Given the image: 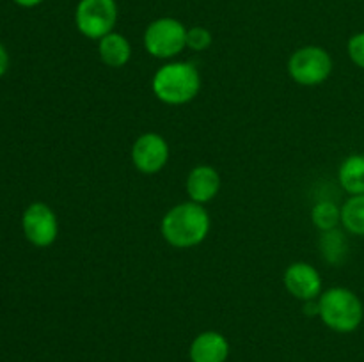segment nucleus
Instances as JSON below:
<instances>
[{"label":"nucleus","instance_id":"1","mask_svg":"<svg viewBox=\"0 0 364 362\" xmlns=\"http://www.w3.org/2000/svg\"><path fill=\"white\" fill-rule=\"evenodd\" d=\"M212 219L205 204L185 201L173 206L160 222L162 238L174 248H192L206 240Z\"/></svg>","mask_w":364,"mask_h":362},{"label":"nucleus","instance_id":"2","mask_svg":"<svg viewBox=\"0 0 364 362\" xmlns=\"http://www.w3.org/2000/svg\"><path fill=\"white\" fill-rule=\"evenodd\" d=\"M151 89L156 99L166 105H187L201 91V75L188 60H169L155 71Z\"/></svg>","mask_w":364,"mask_h":362},{"label":"nucleus","instance_id":"3","mask_svg":"<svg viewBox=\"0 0 364 362\" xmlns=\"http://www.w3.org/2000/svg\"><path fill=\"white\" fill-rule=\"evenodd\" d=\"M318 318L333 332H355L364 319L363 300L350 287H329L318 297Z\"/></svg>","mask_w":364,"mask_h":362},{"label":"nucleus","instance_id":"4","mask_svg":"<svg viewBox=\"0 0 364 362\" xmlns=\"http://www.w3.org/2000/svg\"><path fill=\"white\" fill-rule=\"evenodd\" d=\"M287 67L288 75L295 84L304 85V87H316L329 80L334 62L326 48L308 45L291 53Z\"/></svg>","mask_w":364,"mask_h":362},{"label":"nucleus","instance_id":"5","mask_svg":"<svg viewBox=\"0 0 364 362\" xmlns=\"http://www.w3.org/2000/svg\"><path fill=\"white\" fill-rule=\"evenodd\" d=\"M142 41L149 55L171 60L187 48V27L176 18H156L146 27Z\"/></svg>","mask_w":364,"mask_h":362},{"label":"nucleus","instance_id":"6","mask_svg":"<svg viewBox=\"0 0 364 362\" xmlns=\"http://www.w3.org/2000/svg\"><path fill=\"white\" fill-rule=\"evenodd\" d=\"M119 9L116 0H78L75 7V25L84 38L100 41L110 34L117 23Z\"/></svg>","mask_w":364,"mask_h":362},{"label":"nucleus","instance_id":"7","mask_svg":"<svg viewBox=\"0 0 364 362\" xmlns=\"http://www.w3.org/2000/svg\"><path fill=\"white\" fill-rule=\"evenodd\" d=\"M21 229L34 247H50L59 236V220L46 202H32L21 215Z\"/></svg>","mask_w":364,"mask_h":362},{"label":"nucleus","instance_id":"8","mask_svg":"<svg viewBox=\"0 0 364 362\" xmlns=\"http://www.w3.org/2000/svg\"><path fill=\"white\" fill-rule=\"evenodd\" d=\"M169 144L166 138L155 131L139 135L132 144V163L142 174H156L169 162Z\"/></svg>","mask_w":364,"mask_h":362},{"label":"nucleus","instance_id":"9","mask_svg":"<svg viewBox=\"0 0 364 362\" xmlns=\"http://www.w3.org/2000/svg\"><path fill=\"white\" fill-rule=\"evenodd\" d=\"M284 290L301 302L318 300L323 291L322 275L315 266L306 261H295L283 273Z\"/></svg>","mask_w":364,"mask_h":362},{"label":"nucleus","instance_id":"10","mask_svg":"<svg viewBox=\"0 0 364 362\" xmlns=\"http://www.w3.org/2000/svg\"><path fill=\"white\" fill-rule=\"evenodd\" d=\"M220 174L215 167L206 165H196L191 169L185 180V190H187L188 201H194L198 204H206V202L213 201L220 190Z\"/></svg>","mask_w":364,"mask_h":362},{"label":"nucleus","instance_id":"11","mask_svg":"<svg viewBox=\"0 0 364 362\" xmlns=\"http://www.w3.org/2000/svg\"><path fill=\"white\" fill-rule=\"evenodd\" d=\"M230 341L219 330H205L188 346L191 362H226L230 358Z\"/></svg>","mask_w":364,"mask_h":362},{"label":"nucleus","instance_id":"12","mask_svg":"<svg viewBox=\"0 0 364 362\" xmlns=\"http://www.w3.org/2000/svg\"><path fill=\"white\" fill-rule=\"evenodd\" d=\"M98 55L105 66L119 70L132 59V45L127 35L112 31L98 41Z\"/></svg>","mask_w":364,"mask_h":362},{"label":"nucleus","instance_id":"13","mask_svg":"<svg viewBox=\"0 0 364 362\" xmlns=\"http://www.w3.org/2000/svg\"><path fill=\"white\" fill-rule=\"evenodd\" d=\"M338 181L348 195L364 194V155H348L338 167Z\"/></svg>","mask_w":364,"mask_h":362},{"label":"nucleus","instance_id":"14","mask_svg":"<svg viewBox=\"0 0 364 362\" xmlns=\"http://www.w3.org/2000/svg\"><path fill=\"white\" fill-rule=\"evenodd\" d=\"M341 226L354 236H364V194L350 195L341 206Z\"/></svg>","mask_w":364,"mask_h":362},{"label":"nucleus","instance_id":"15","mask_svg":"<svg viewBox=\"0 0 364 362\" xmlns=\"http://www.w3.org/2000/svg\"><path fill=\"white\" fill-rule=\"evenodd\" d=\"M311 222L320 233L338 229L341 224V206L329 199L315 202L311 208Z\"/></svg>","mask_w":364,"mask_h":362},{"label":"nucleus","instance_id":"16","mask_svg":"<svg viewBox=\"0 0 364 362\" xmlns=\"http://www.w3.org/2000/svg\"><path fill=\"white\" fill-rule=\"evenodd\" d=\"M320 252H322L323 259L331 265L343 263L345 256L348 252V241L345 234L340 229L322 233V236H320Z\"/></svg>","mask_w":364,"mask_h":362},{"label":"nucleus","instance_id":"17","mask_svg":"<svg viewBox=\"0 0 364 362\" xmlns=\"http://www.w3.org/2000/svg\"><path fill=\"white\" fill-rule=\"evenodd\" d=\"M212 32L206 27L196 25V27L187 28V48L192 52H205L212 46Z\"/></svg>","mask_w":364,"mask_h":362},{"label":"nucleus","instance_id":"18","mask_svg":"<svg viewBox=\"0 0 364 362\" xmlns=\"http://www.w3.org/2000/svg\"><path fill=\"white\" fill-rule=\"evenodd\" d=\"M347 53L359 70H364V32H358L348 39Z\"/></svg>","mask_w":364,"mask_h":362},{"label":"nucleus","instance_id":"19","mask_svg":"<svg viewBox=\"0 0 364 362\" xmlns=\"http://www.w3.org/2000/svg\"><path fill=\"white\" fill-rule=\"evenodd\" d=\"M7 67H9V55H7L6 46H4L2 43H0V77H2V75L6 73Z\"/></svg>","mask_w":364,"mask_h":362},{"label":"nucleus","instance_id":"20","mask_svg":"<svg viewBox=\"0 0 364 362\" xmlns=\"http://www.w3.org/2000/svg\"><path fill=\"white\" fill-rule=\"evenodd\" d=\"M13 2L20 7H36L45 2V0H13Z\"/></svg>","mask_w":364,"mask_h":362}]
</instances>
